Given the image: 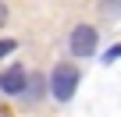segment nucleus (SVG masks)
<instances>
[{"label":"nucleus","mask_w":121,"mask_h":117,"mask_svg":"<svg viewBox=\"0 0 121 117\" xmlns=\"http://www.w3.org/2000/svg\"><path fill=\"white\" fill-rule=\"evenodd\" d=\"M25 82H29V75H25V68H22V64H11L4 75H0V89H4L7 96L25 92Z\"/></svg>","instance_id":"3"},{"label":"nucleus","mask_w":121,"mask_h":117,"mask_svg":"<svg viewBox=\"0 0 121 117\" xmlns=\"http://www.w3.org/2000/svg\"><path fill=\"white\" fill-rule=\"evenodd\" d=\"M4 18H7V7H4V0H0V25H4Z\"/></svg>","instance_id":"6"},{"label":"nucleus","mask_w":121,"mask_h":117,"mask_svg":"<svg viewBox=\"0 0 121 117\" xmlns=\"http://www.w3.org/2000/svg\"><path fill=\"white\" fill-rule=\"evenodd\" d=\"M71 53L75 57H93L96 53V28L93 25H78L71 32Z\"/></svg>","instance_id":"2"},{"label":"nucleus","mask_w":121,"mask_h":117,"mask_svg":"<svg viewBox=\"0 0 121 117\" xmlns=\"http://www.w3.org/2000/svg\"><path fill=\"white\" fill-rule=\"evenodd\" d=\"M75 89H78V68L75 64H57L53 68V75H50V92H53V99H60V103H68L71 96H75Z\"/></svg>","instance_id":"1"},{"label":"nucleus","mask_w":121,"mask_h":117,"mask_svg":"<svg viewBox=\"0 0 121 117\" xmlns=\"http://www.w3.org/2000/svg\"><path fill=\"white\" fill-rule=\"evenodd\" d=\"M14 50H18V43H14V39H0V61H4L7 53H14Z\"/></svg>","instance_id":"4"},{"label":"nucleus","mask_w":121,"mask_h":117,"mask_svg":"<svg viewBox=\"0 0 121 117\" xmlns=\"http://www.w3.org/2000/svg\"><path fill=\"white\" fill-rule=\"evenodd\" d=\"M117 57H121V46H110V50H107V57H103V61L110 64V61H117Z\"/></svg>","instance_id":"5"}]
</instances>
